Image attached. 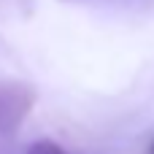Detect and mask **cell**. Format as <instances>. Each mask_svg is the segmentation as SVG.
Masks as SVG:
<instances>
[{
  "label": "cell",
  "instance_id": "cell-2",
  "mask_svg": "<svg viewBox=\"0 0 154 154\" xmlns=\"http://www.w3.org/2000/svg\"><path fill=\"white\" fill-rule=\"evenodd\" d=\"M27 154H68V152H65L60 143H54V141H49V138H41V141L30 143Z\"/></svg>",
  "mask_w": 154,
  "mask_h": 154
},
{
  "label": "cell",
  "instance_id": "cell-3",
  "mask_svg": "<svg viewBox=\"0 0 154 154\" xmlns=\"http://www.w3.org/2000/svg\"><path fill=\"white\" fill-rule=\"evenodd\" d=\"M152 154H154V143H152Z\"/></svg>",
  "mask_w": 154,
  "mask_h": 154
},
{
  "label": "cell",
  "instance_id": "cell-1",
  "mask_svg": "<svg viewBox=\"0 0 154 154\" xmlns=\"http://www.w3.org/2000/svg\"><path fill=\"white\" fill-rule=\"evenodd\" d=\"M38 95L30 84L22 81H5L0 84V133L11 135L22 127V122L30 116Z\"/></svg>",
  "mask_w": 154,
  "mask_h": 154
}]
</instances>
